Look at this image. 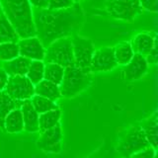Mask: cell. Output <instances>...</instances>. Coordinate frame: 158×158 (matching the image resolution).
<instances>
[{"label":"cell","mask_w":158,"mask_h":158,"mask_svg":"<svg viewBox=\"0 0 158 158\" xmlns=\"http://www.w3.org/2000/svg\"><path fill=\"white\" fill-rule=\"evenodd\" d=\"M31 59L19 56L7 61H3V69L8 75H26Z\"/></svg>","instance_id":"cell-15"},{"label":"cell","mask_w":158,"mask_h":158,"mask_svg":"<svg viewBox=\"0 0 158 158\" xmlns=\"http://www.w3.org/2000/svg\"><path fill=\"white\" fill-rule=\"evenodd\" d=\"M32 7L46 9L48 6V0H28Z\"/></svg>","instance_id":"cell-31"},{"label":"cell","mask_w":158,"mask_h":158,"mask_svg":"<svg viewBox=\"0 0 158 158\" xmlns=\"http://www.w3.org/2000/svg\"><path fill=\"white\" fill-rule=\"evenodd\" d=\"M73 1L75 2V3H79V2H80V1H82V0H73Z\"/></svg>","instance_id":"cell-33"},{"label":"cell","mask_w":158,"mask_h":158,"mask_svg":"<svg viewBox=\"0 0 158 158\" xmlns=\"http://www.w3.org/2000/svg\"><path fill=\"white\" fill-rule=\"evenodd\" d=\"M147 62L149 64H156L157 63V58H158V54H157V41L154 43L153 47L151 48V51L149 53L145 56Z\"/></svg>","instance_id":"cell-30"},{"label":"cell","mask_w":158,"mask_h":158,"mask_svg":"<svg viewBox=\"0 0 158 158\" xmlns=\"http://www.w3.org/2000/svg\"><path fill=\"white\" fill-rule=\"evenodd\" d=\"M140 127L144 132L145 137L152 147L157 149V135H158V123H157V113L154 112L152 115L143 120L140 123Z\"/></svg>","instance_id":"cell-16"},{"label":"cell","mask_w":158,"mask_h":158,"mask_svg":"<svg viewBox=\"0 0 158 158\" xmlns=\"http://www.w3.org/2000/svg\"><path fill=\"white\" fill-rule=\"evenodd\" d=\"M75 3L73 0H48V9H63L71 7Z\"/></svg>","instance_id":"cell-27"},{"label":"cell","mask_w":158,"mask_h":158,"mask_svg":"<svg viewBox=\"0 0 158 158\" xmlns=\"http://www.w3.org/2000/svg\"><path fill=\"white\" fill-rule=\"evenodd\" d=\"M139 4L142 9L146 10V11L156 13L158 10L157 0H138Z\"/></svg>","instance_id":"cell-29"},{"label":"cell","mask_w":158,"mask_h":158,"mask_svg":"<svg viewBox=\"0 0 158 158\" xmlns=\"http://www.w3.org/2000/svg\"><path fill=\"white\" fill-rule=\"evenodd\" d=\"M156 154V149L151 145L147 146L143 149L135 152V154H132L131 157L133 158H153Z\"/></svg>","instance_id":"cell-28"},{"label":"cell","mask_w":158,"mask_h":158,"mask_svg":"<svg viewBox=\"0 0 158 158\" xmlns=\"http://www.w3.org/2000/svg\"><path fill=\"white\" fill-rule=\"evenodd\" d=\"M4 90L15 101L31 99L35 94L34 84L26 75H9Z\"/></svg>","instance_id":"cell-8"},{"label":"cell","mask_w":158,"mask_h":158,"mask_svg":"<svg viewBox=\"0 0 158 158\" xmlns=\"http://www.w3.org/2000/svg\"><path fill=\"white\" fill-rule=\"evenodd\" d=\"M149 145L140 125H132L118 135L117 150L122 156L131 157L135 152Z\"/></svg>","instance_id":"cell-4"},{"label":"cell","mask_w":158,"mask_h":158,"mask_svg":"<svg viewBox=\"0 0 158 158\" xmlns=\"http://www.w3.org/2000/svg\"><path fill=\"white\" fill-rule=\"evenodd\" d=\"M118 63L114 56V48L111 47H104L94 51L90 62L91 72H108L116 68Z\"/></svg>","instance_id":"cell-10"},{"label":"cell","mask_w":158,"mask_h":158,"mask_svg":"<svg viewBox=\"0 0 158 158\" xmlns=\"http://www.w3.org/2000/svg\"><path fill=\"white\" fill-rule=\"evenodd\" d=\"M17 44L20 56L31 60H44L46 48L37 36L20 39Z\"/></svg>","instance_id":"cell-11"},{"label":"cell","mask_w":158,"mask_h":158,"mask_svg":"<svg viewBox=\"0 0 158 158\" xmlns=\"http://www.w3.org/2000/svg\"><path fill=\"white\" fill-rule=\"evenodd\" d=\"M3 11V10H2V6H1V2H0V13H1Z\"/></svg>","instance_id":"cell-34"},{"label":"cell","mask_w":158,"mask_h":158,"mask_svg":"<svg viewBox=\"0 0 158 158\" xmlns=\"http://www.w3.org/2000/svg\"><path fill=\"white\" fill-rule=\"evenodd\" d=\"M123 76L127 81L138 80L146 74L149 63L147 62L145 56L139 53H135L131 59L123 65Z\"/></svg>","instance_id":"cell-12"},{"label":"cell","mask_w":158,"mask_h":158,"mask_svg":"<svg viewBox=\"0 0 158 158\" xmlns=\"http://www.w3.org/2000/svg\"><path fill=\"white\" fill-rule=\"evenodd\" d=\"M63 73L64 67L59 65V64L53 62L44 63V79H47V80L56 84V85H59L62 80Z\"/></svg>","instance_id":"cell-23"},{"label":"cell","mask_w":158,"mask_h":158,"mask_svg":"<svg viewBox=\"0 0 158 158\" xmlns=\"http://www.w3.org/2000/svg\"><path fill=\"white\" fill-rule=\"evenodd\" d=\"M5 16L20 39L36 36L32 6L28 0H0Z\"/></svg>","instance_id":"cell-2"},{"label":"cell","mask_w":158,"mask_h":158,"mask_svg":"<svg viewBox=\"0 0 158 158\" xmlns=\"http://www.w3.org/2000/svg\"><path fill=\"white\" fill-rule=\"evenodd\" d=\"M30 100H31L33 107L35 108V110L38 112L39 115L44 112L54 110V109L58 108L56 101H52L51 99L41 96V95H37V94H34Z\"/></svg>","instance_id":"cell-24"},{"label":"cell","mask_w":158,"mask_h":158,"mask_svg":"<svg viewBox=\"0 0 158 158\" xmlns=\"http://www.w3.org/2000/svg\"><path fill=\"white\" fill-rule=\"evenodd\" d=\"M44 60H31L26 76L34 85L44 79Z\"/></svg>","instance_id":"cell-25"},{"label":"cell","mask_w":158,"mask_h":158,"mask_svg":"<svg viewBox=\"0 0 158 158\" xmlns=\"http://www.w3.org/2000/svg\"><path fill=\"white\" fill-rule=\"evenodd\" d=\"M19 40V35L2 11L0 13V44L7 42L17 43Z\"/></svg>","instance_id":"cell-19"},{"label":"cell","mask_w":158,"mask_h":158,"mask_svg":"<svg viewBox=\"0 0 158 158\" xmlns=\"http://www.w3.org/2000/svg\"><path fill=\"white\" fill-rule=\"evenodd\" d=\"M4 131L8 133H19L24 131V121L20 108H15L5 118Z\"/></svg>","instance_id":"cell-17"},{"label":"cell","mask_w":158,"mask_h":158,"mask_svg":"<svg viewBox=\"0 0 158 158\" xmlns=\"http://www.w3.org/2000/svg\"><path fill=\"white\" fill-rule=\"evenodd\" d=\"M62 131L60 123H57L48 130L41 131V135L37 140L39 149L46 153H60L62 150Z\"/></svg>","instance_id":"cell-9"},{"label":"cell","mask_w":158,"mask_h":158,"mask_svg":"<svg viewBox=\"0 0 158 158\" xmlns=\"http://www.w3.org/2000/svg\"><path fill=\"white\" fill-rule=\"evenodd\" d=\"M61 111L59 108L44 112L39 115V131H44L48 130L54 126H56L60 121Z\"/></svg>","instance_id":"cell-20"},{"label":"cell","mask_w":158,"mask_h":158,"mask_svg":"<svg viewBox=\"0 0 158 158\" xmlns=\"http://www.w3.org/2000/svg\"><path fill=\"white\" fill-rule=\"evenodd\" d=\"M20 110L24 121V131L28 132L39 131V114L35 110L30 99L23 100Z\"/></svg>","instance_id":"cell-13"},{"label":"cell","mask_w":158,"mask_h":158,"mask_svg":"<svg viewBox=\"0 0 158 158\" xmlns=\"http://www.w3.org/2000/svg\"><path fill=\"white\" fill-rule=\"evenodd\" d=\"M92 72L75 65L64 67L62 80L59 84V91L63 98H73L90 86Z\"/></svg>","instance_id":"cell-3"},{"label":"cell","mask_w":158,"mask_h":158,"mask_svg":"<svg viewBox=\"0 0 158 158\" xmlns=\"http://www.w3.org/2000/svg\"><path fill=\"white\" fill-rule=\"evenodd\" d=\"M114 48V56H115L116 61L120 65H125L131 60L133 56L132 48L131 46V43L128 42H123L118 44Z\"/></svg>","instance_id":"cell-21"},{"label":"cell","mask_w":158,"mask_h":158,"mask_svg":"<svg viewBox=\"0 0 158 158\" xmlns=\"http://www.w3.org/2000/svg\"><path fill=\"white\" fill-rule=\"evenodd\" d=\"M44 62L57 63L63 67L74 65L71 38H60L49 44L46 48Z\"/></svg>","instance_id":"cell-5"},{"label":"cell","mask_w":158,"mask_h":158,"mask_svg":"<svg viewBox=\"0 0 158 158\" xmlns=\"http://www.w3.org/2000/svg\"><path fill=\"white\" fill-rule=\"evenodd\" d=\"M17 108V101L12 99L5 90L0 91V128L4 131V121L13 109Z\"/></svg>","instance_id":"cell-22"},{"label":"cell","mask_w":158,"mask_h":158,"mask_svg":"<svg viewBox=\"0 0 158 158\" xmlns=\"http://www.w3.org/2000/svg\"><path fill=\"white\" fill-rule=\"evenodd\" d=\"M70 38L72 44L74 65L82 69L90 70L89 67H90L93 52L95 51L92 41L90 39L79 36L78 34L72 35Z\"/></svg>","instance_id":"cell-7"},{"label":"cell","mask_w":158,"mask_h":158,"mask_svg":"<svg viewBox=\"0 0 158 158\" xmlns=\"http://www.w3.org/2000/svg\"><path fill=\"white\" fill-rule=\"evenodd\" d=\"M8 76L9 75L3 69V67H0V91L4 90L5 86H6L7 80H8Z\"/></svg>","instance_id":"cell-32"},{"label":"cell","mask_w":158,"mask_h":158,"mask_svg":"<svg viewBox=\"0 0 158 158\" xmlns=\"http://www.w3.org/2000/svg\"><path fill=\"white\" fill-rule=\"evenodd\" d=\"M156 41V35H151L149 33H139L132 39L131 46L135 53H139L143 56H146Z\"/></svg>","instance_id":"cell-14"},{"label":"cell","mask_w":158,"mask_h":158,"mask_svg":"<svg viewBox=\"0 0 158 158\" xmlns=\"http://www.w3.org/2000/svg\"><path fill=\"white\" fill-rule=\"evenodd\" d=\"M35 94L47 97L52 101H56L61 98L60 91H59V85H56L47 79H43L40 82L34 85Z\"/></svg>","instance_id":"cell-18"},{"label":"cell","mask_w":158,"mask_h":158,"mask_svg":"<svg viewBox=\"0 0 158 158\" xmlns=\"http://www.w3.org/2000/svg\"><path fill=\"white\" fill-rule=\"evenodd\" d=\"M19 56L18 44L14 42H7L0 44V60L7 61Z\"/></svg>","instance_id":"cell-26"},{"label":"cell","mask_w":158,"mask_h":158,"mask_svg":"<svg viewBox=\"0 0 158 158\" xmlns=\"http://www.w3.org/2000/svg\"><path fill=\"white\" fill-rule=\"evenodd\" d=\"M36 36L44 48L57 39L71 37L82 28L85 17L79 3L63 9L32 7Z\"/></svg>","instance_id":"cell-1"},{"label":"cell","mask_w":158,"mask_h":158,"mask_svg":"<svg viewBox=\"0 0 158 158\" xmlns=\"http://www.w3.org/2000/svg\"><path fill=\"white\" fill-rule=\"evenodd\" d=\"M106 11L112 18L123 21H131L142 12L138 0H108Z\"/></svg>","instance_id":"cell-6"}]
</instances>
